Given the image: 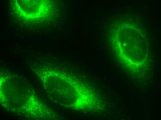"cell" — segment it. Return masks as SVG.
Wrapping results in <instances>:
<instances>
[{
  "label": "cell",
  "mask_w": 161,
  "mask_h": 120,
  "mask_svg": "<svg viewBox=\"0 0 161 120\" xmlns=\"http://www.w3.org/2000/svg\"><path fill=\"white\" fill-rule=\"evenodd\" d=\"M46 55L27 63L51 101L76 112H96L103 107L101 95L90 81L64 61Z\"/></svg>",
  "instance_id": "cell-1"
},
{
  "label": "cell",
  "mask_w": 161,
  "mask_h": 120,
  "mask_svg": "<svg viewBox=\"0 0 161 120\" xmlns=\"http://www.w3.org/2000/svg\"><path fill=\"white\" fill-rule=\"evenodd\" d=\"M9 22L19 33L54 35L66 26L68 0H7Z\"/></svg>",
  "instance_id": "cell-2"
},
{
  "label": "cell",
  "mask_w": 161,
  "mask_h": 120,
  "mask_svg": "<svg viewBox=\"0 0 161 120\" xmlns=\"http://www.w3.org/2000/svg\"><path fill=\"white\" fill-rule=\"evenodd\" d=\"M1 105L9 114L30 120L63 119L39 97L25 78L3 70L0 77Z\"/></svg>",
  "instance_id": "cell-3"
}]
</instances>
